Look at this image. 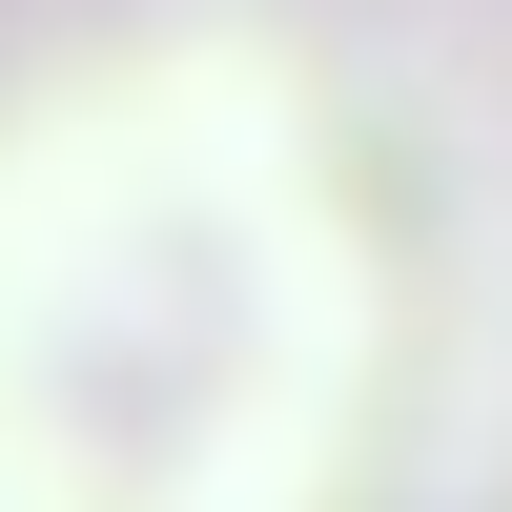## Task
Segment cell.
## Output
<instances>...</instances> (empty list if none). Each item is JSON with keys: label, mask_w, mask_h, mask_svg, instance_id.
Wrapping results in <instances>:
<instances>
[{"label": "cell", "mask_w": 512, "mask_h": 512, "mask_svg": "<svg viewBox=\"0 0 512 512\" xmlns=\"http://www.w3.org/2000/svg\"><path fill=\"white\" fill-rule=\"evenodd\" d=\"M0 512H512V62L431 0H0Z\"/></svg>", "instance_id": "cell-1"}]
</instances>
